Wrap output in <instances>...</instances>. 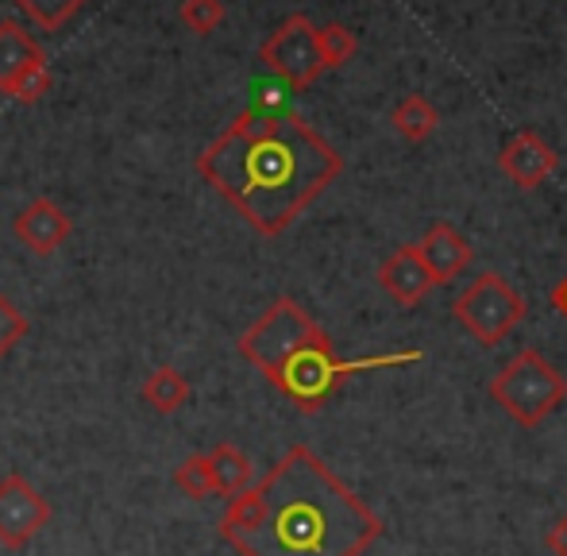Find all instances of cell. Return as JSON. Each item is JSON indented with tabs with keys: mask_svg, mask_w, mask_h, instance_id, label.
<instances>
[{
	"mask_svg": "<svg viewBox=\"0 0 567 556\" xmlns=\"http://www.w3.org/2000/svg\"><path fill=\"white\" fill-rule=\"evenodd\" d=\"M239 356L301 414H317L340 391L343 379L359 371L425 360V352L417 348L394 356H367V360H340L332 337L293 298L270 301L267 313L239 337Z\"/></svg>",
	"mask_w": 567,
	"mask_h": 556,
	"instance_id": "obj_3",
	"label": "cell"
},
{
	"mask_svg": "<svg viewBox=\"0 0 567 556\" xmlns=\"http://www.w3.org/2000/svg\"><path fill=\"white\" fill-rule=\"evenodd\" d=\"M259 62L270 70L275 78H282V85H290L293 93L309 90L317 78L324 74L321 51H317V28L309 16L293 12L262 39L259 47Z\"/></svg>",
	"mask_w": 567,
	"mask_h": 556,
	"instance_id": "obj_6",
	"label": "cell"
},
{
	"mask_svg": "<svg viewBox=\"0 0 567 556\" xmlns=\"http://www.w3.org/2000/svg\"><path fill=\"white\" fill-rule=\"evenodd\" d=\"M28 332H31L28 313H23V309L16 306L4 290H0V360H4L20 340H28Z\"/></svg>",
	"mask_w": 567,
	"mask_h": 556,
	"instance_id": "obj_21",
	"label": "cell"
},
{
	"mask_svg": "<svg viewBox=\"0 0 567 556\" xmlns=\"http://www.w3.org/2000/svg\"><path fill=\"white\" fill-rule=\"evenodd\" d=\"M491 399L506 410L517 425L537 429L548 414L564 406L567 399V379L556 371L553 360L537 352V348H525L517 352L506 368L494 375Z\"/></svg>",
	"mask_w": 567,
	"mask_h": 556,
	"instance_id": "obj_4",
	"label": "cell"
},
{
	"mask_svg": "<svg viewBox=\"0 0 567 556\" xmlns=\"http://www.w3.org/2000/svg\"><path fill=\"white\" fill-rule=\"evenodd\" d=\"M417 256L425 259V267H429V275L436 278V286H444L467 271L471 259H475V248H471V240L460 233V228H452L449 220H436V225L425 233V240L417 244Z\"/></svg>",
	"mask_w": 567,
	"mask_h": 556,
	"instance_id": "obj_11",
	"label": "cell"
},
{
	"mask_svg": "<svg viewBox=\"0 0 567 556\" xmlns=\"http://www.w3.org/2000/svg\"><path fill=\"white\" fill-rule=\"evenodd\" d=\"M174 487L182 491L186 498H209L213 495V472H209V456L205 452H194L186 456L178 467H174Z\"/></svg>",
	"mask_w": 567,
	"mask_h": 556,
	"instance_id": "obj_17",
	"label": "cell"
},
{
	"mask_svg": "<svg viewBox=\"0 0 567 556\" xmlns=\"http://www.w3.org/2000/svg\"><path fill=\"white\" fill-rule=\"evenodd\" d=\"M553 309H560V317L567 321V275L553 286Z\"/></svg>",
	"mask_w": 567,
	"mask_h": 556,
	"instance_id": "obj_23",
	"label": "cell"
},
{
	"mask_svg": "<svg viewBox=\"0 0 567 556\" xmlns=\"http://www.w3.org/2000/svg\"><path fill=\"white\" fill-rule=\"evenodd\" d=\"M178 20L186 23L194 35H213L225 23V0H182Z\"/></svg>",
	"mask_w": 567,
	"mask_h": 556,
	"instance_id": "obj_19",
	"label": "cell"
},
{
	"mask_svg": "<svg viewBox=\"0 0 567 556\" xmlns=\"http://www.w3.org/2000/svg\"><path fill=\"white\" fill-rule=\"evenodd\" d=\"M209 456V472H213V495H225V498H236L239 491L251 487V460L247 452H239L236 444L220 441Z\"/></svg>",
	"mask_w": 567,
	"mask_h": 556,
	"instance_id": "obj_14",
	"label": "cell"
},
{
	"mask_svg": "<svg viewBox=\"0 0 567 556\" xmlns=\"http://www.w3.org/2000/svg\"><path fill=\"white\" fill-rule=\"evenodd\" d=\"M39 31H59L66 20H74L90 0H12Z\"/></svg>",
	"mask_w": 567,
	"mask_h": 556,
	"instance_id": "obj_16",
	"label": "cell"
},
{
	"mask_svg": "<svg viewBox=\"0 0 567 556\" xmlns=\"http://www.w3.org/2000/svg\"><path fill=\"white\" fill-rule=\"evenodd\" d=\"M548 549H553L556 556H567V514L556 522L553 529H548Z\"/></svg>",
	"mask_w": 567,
	"mask_h": 556,
	"instance_id": "obj_22",
	"label": "cell"
},
{
	"mask_svg": "<svg viewBox=\"0 0 567 556\" xmlns=\"http://www.w3.org/2000/svg\"><path fill=\"white\" fill-rule=\"evenodd\" d=\"M51 503L47 495L20 472H8L0 480V545L8 553H20L35 542L39 529L51 522Z\"/></svg>",
	"mask_w": 567,
	"mask_h": 556,
	"instance_id": "obj_7",
	"label": "cell"
},
{
	"mask_svg": "<svg viewBox=\"0 0 567 556\" xmlns=\"http://www.w3.org/2000/svg\"><path fill=\"white\" fill-rule=\"evenodd\" d=\"M140 399L147 402V410H155L158 418H171L189 402V379L182 375L174 363H158V368L143 379Z\"/></svg>",
	"mask_w": 567,
	"mask_h": 556,
	"instance_id": "obj_13",
	"label": "cell"
},
{
	"mask_svg": "<svg viewBox=\"0 0 567 556\" xmlns=\"http://www.w3.org/2000/svg\"><path fill=\"white\" fill-rule=\"evenodd\" d=\"M390 124H394L402 140L421 143V140H429L436 128H441V113H436V105L429 97H421V93H410V97H402L394 105V113H390Z\"/></svg>",
	"mask_w": 567,
	"mask_h": 556,
	"instance_id": "obj_15",
	"label": "cell"
},
{
	"mask_svg": "<svg viewBox=\"0 0 567 556\" xmlns=\"http://www.w3.org/2000/svg\"><path fill=\"white\" fill-rule=\"evenodd\" d=\"M43 62L47 51L43 43H35V35H28L16 20H0V93L16 74H23L28 66H43Z\"/></svg>",
	"mask_w": 567,
	"mask_h": 556,
	"instance_id": "obj_12",
	"label": "cell"
},
{
	"mask_svg": "<svg viewBox=\"0 0 567 556\" xmlns=\"http://www.w3.org/2000/svg\"><path fill=\"white\" fill-rule=\"evenodd\" d=\"M340 171V151L290 109H244L197 155V174L259 236H282Z\"/></svg>",
	"mask_w": 567,
	"mask_h": 556,
	"instance_id": "obj_2",
	"label": "cell"
},
{
	"mask_svg": "<svg viewBox=\"0 0 567 556\" xmlns=\"http://www.w3.org/2000/svg\"><path fill=\"white\" fill-rule=\"evenodd\" d=\"M452 313L478 344L494 348L525 321L529 306H525L522 294H517L498 271H483L467 290L460 294V298L452 301Z\"/></svg>",
	"mask_w": 567,
	"mask_h": 556,
	"instance_id": "obj_5",
	"label": "cell"
},
{
	"mask_svg": "<svg viewBox=\"0 0 567 556\" xmlns=\"http://www.w3.org/2000/svg\"><path fill=\"white\" fill-rule=\"evenodd\" d=\"M217 529L239 556H363L382 518L309 444H290L259 483L228 498Z\"/></svg>",
	"mask_w": 567,
	"mask_h": 556,
	"instance_id": "obj_1",
	"label": "cell"
},
{
	"mask_svg": "<svg viewBox=\"0 0 567 556\" xmlns=\"http://www.w3.org/2000/svg\"><path fill=\"white\" fill-rule=\"evenodd\" d=\"M317 51H321L324 70H337L351 62V54L359 51V39L343 23H324V28H317Z\"/></svg>",
	"mask_w": 567,
	"mask_h": 556,
	"instance_id": "obj_18",
	"label": "cell"
},
{
	"mask_svg": "<svg viewBox=\"0 0 567 556\" xmlns=\"http://www.w3.org/2000/svg\"><path fill=\"white\" fill-rule=\"evenodd\" d=\"M51 85H54L51 66L43 62V66H28L23 74H16L12 82H8L4 97L20 101V105H35V101H43L47 93H51Z\"/></svg>",
	"mask_w": 567,
	"mask_h": 556,
	"instance_id": "obj_20",
	"label": "cell"
},
{
	"mask_svg": "<svg viewBox=\"0 0 567 556\" xmlns=\"http://www.w3.org/2000/svg\"><path fill=\"white\" fill-rule=\"evenodd\" d=\"M379 286L398 306H421L436 290V278L429 275L425 259L417 256V244H405V248L390 251V259H382Z\"/></svg>",
	"mask_w": 567,
	"mask_h": 556,
	"instance_id": "obj_10",
	"label": "cell"
},
{
	"mask_svg": "<svg viewBox=\"0 0 567 556\" xmlns=\"http://www.w3.org/2000/svg\"><path fill=\"white\" fill-rule=\"evenodd\" d=\"M498 166L517 189H537V186H545V178L556 174L560 155H556L553 143H545L537 132H517V136L502 147Z\"/></svg>",
	"mask_w": 567,
	"mask_h": 556,
	"instance_id": "obj_9",
	"label": "cell"
},
{
	"mask_svg": "<svg viewBox=\"0 0 567 556\" xmlns=\"http://www.w3.org/2000/svg\"><path fill=\"white\" fill-rule=\"evenodd\" d=\"M12 233L31 256H54V251L70 240V233H74V220L66 217V209H62L59 202L35 197V202H28L16 213Z\"/></svg>",
	"mask_w": 567,
	"mask_h": 556,
	"instance_id": "obj_8",
	"label": "cell"
}]
</instances>
